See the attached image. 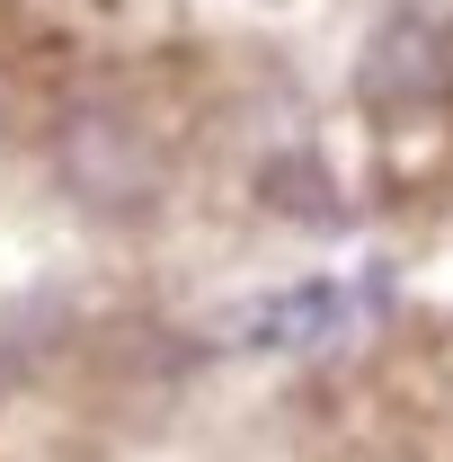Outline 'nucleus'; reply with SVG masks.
I'll return each instance as SVG.
<instances>
[{
  "label": "nucleus",
  "instance_id": "obj_1",
  "mask_svg": "<svg viewBox=\"0 0 453 462\" xmlns=\"http://www.w3.org/2000/svg\"><path fill=\"white\" fill-rule=\"evenodd\" d=\"M62 187L89 205V214H134L152 196V152H143V125L116 107H80L62 125Z\"/></svg>",
  "mask_w": 453,
  "mask_h": 462
},
{
  "label": "nucleus",
  "instance_id": "obj_2",
  "mask_svg": "<svg viewBox=\"0 0 453 462\" xmlns=\"http://www.w3.org/2000/svg\"><path fill=\"white\" fill-rule=\"evenodd\" d=\"M427 80H436V36H418V27H392L365 62V98H409Z\"/></svg>",
  "mask_w": 453,
  "mask_h": 462
}]
</instances>
